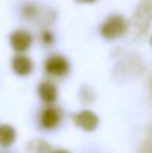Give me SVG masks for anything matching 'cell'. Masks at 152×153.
Returning <instances> with one entry per match:
<instances>
[{"label":"cell","mask_w":152,"mask_h":153,"mask_svg":"<svg viewBox=\"0 0 152 153\" xmlns=\"http://www.w3.org/2000/svg\"><path fill=\"white\" fill-rule=\"evenodd\" d=\"M54 153H69V152H66V150H57V152H54Z\"/></svg>","instance_id":"7c38bea8"},{"label":"cell","mask_w":152,"mask_h":153,"mask_svg":"<svg viewBox=\"0 0 152 153\" xmlns=\"http://www.w3.org/2000/svg\"><path fill=\"white\" fill-rule=\"evenodd\" d=\"M75 123L76 126H79L81 129L85 131H94L99 126V117L94 111L90 110H82L79 113H76L75 116Z\"/></svg>","instance_id":"277c9868"},{"label":"cell","mask_w":152,"mask_h":153,"mask_svg":"<svg viewBox=\"0 0 152 153\" xmlns=\"http://www.w3.org/2000/svg\"><path fill=\"white\" fill-rule=\"evenodd\" d=\"M76 1H79V3H94L97 0H76Z\"/></svg>","instance_id":"8fae6325"},{"label":"cell","mask_w":152,"mask_h":153,"mask_svg":"<svg viewBox=\"0 0 152 153\" xmlns=\"http://www.w3.org/2000/svg\"><path fill=\"white\" fill-rule=\"evenodd\" d=\"M152 22V1L142 0L133 15V27L139 36L145 34Z\"/></svg>","instance_id":"6da1fadb"},{"label":"cell","mask_w":152,"mask_h":153,"mask_svg":"<svg viewBox=\"0 0 152 153\" xmlns=\"http://www.w3.org/2000/svg\"><path fill=\"white\" fill-rule=\"evenodd\" d=\"M9 42H10V46L16 52H24L31 46V43H33V36H31L28 31H25V30H15V31L10 34Z\"/></svg>","instance_id":"3957f363"},{"label":"cell","mask_w":152,"mask_h":153,"mask_svg":"<svg viewBox=\"0 0 152 153\" xmlns=\"http://www.w3.org/2000/svg\"><path fill=\"white\" fill-rule=\"evenodd\" d=\"M61 120V116H60V111L54 107L49 108H45L40 114V125L45 128V129H52L55 128Z\"/></svg>","instance_id":"52a82bcc"},{"label":"cell","mask_w":152,"mask_h":153,"mask_svg":"<svg viewBox=\"0 0 152 153\" xmlns=\"http://www.w3.org/2000/svg\"><path fill=\"white\" fill-rule=\"evenodd\" d=\"M16 138V132L10 125H0V146L1 147H9L13 144Z\"/></svg>","instance_id":"9c48e42d"},{"label":"cell","mask_w":152,"mask_h":153,"mask_svg":"<svg viewBox=\"0 0 152 153\" xmlns=\"http://www.w3.org/2000/svg\"><path fill=\"white\" fill-rule=\"evenodd\" d=\"M12 70L18 76H28L33 71V62L25 55H15L12 59Z\"/></svg>","instance_id":"8992f818"},{"label":"cell","mask_w":152,"mask_h":153,"mask_svg":"<svg viewBox=\"0 0 152 153\" xmlns=\"http://www.w3.org/2000/svg\"><path fill=\"white\" fill-rule=\"evenodd\" d=\"M42 40H43L45 43H48V45L52 43V36H51L49 31H43V34H42Z\"/></svg>","instance_id":"30bf717a"},{"label":"cell","mask_w":152,"mask_h":153,"mask_svg":"<svg viewBox=\"0 0 152 153\" xmlns=\"http://www.w3.org/2000/svg\"><path fill=\"white\" fill-rule=\"evenodd\" d=\"M37 91H39L40 98L46 102V104L55 102V100H57V88H55L54 83H51V82H42V83L39 85Z\"/></svg>","instance_id":"ba28073f"},{"label":"cell","mask_w":152,"mask_h":153,"mask_svg":"<svg viewBox=\"0 0 152 153\" xmlns=\"http://www.w3.org/2000/svg\"><path fill=\"white\" fill-rule=\"evenodd\" d=\"M127 28H128V24L122 15H112L101 24L100 33L106 39H116L125 34Z\"/></svg>","instance_id":"7a4b0ae2"},{"label":"cell","mask_w":152,"mask_h":153,"mask_svg":"<svg viewBox=\"0 0 152 153\" xmlns=\"http://www.w3.org/2000/svg\"><path fill=\"white\" fill-rule=\"evenodd\" d=\"M45 70L54 76H64L69 71V62H67L66 58H63L60 55H54V56L46 59Z\"/></svg>","instance_id":"5b68a950"}]
</instances>
